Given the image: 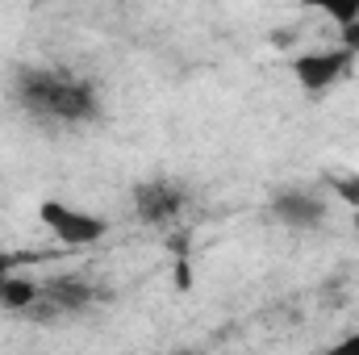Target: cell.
<instances>
[{"label": "cell", "mask_w": 359, "mask_h": 355, "mask_svg": "<svg viewBox=\"0 0 359 355\" xmlns=\"http://www.w3.org/2000/svg\"><path fill=\"white\" fill-rule=\"evenodd\" d=\"M4 272H13V255H4V251H0V276H4Z\"/></svg>", "instance_id": "8fae6325"}, {"label": "cell", "mask_w": 359, "mask_h": 355, "mask_svg": "<svg viewBox=\"0 0 359 355\" xmlns=\"http://www.w3.org/2000/svg\"><path fill=\"white\" fill-rule=\"evenodd\" d=\"M276 217H280L284 226L305 230V226H322V222H326V205H322L313 192L288 188V192H280V196H276Z\"/></svg>", "instance_id": "5b68a950"}, {"label": "cell", "mask_w": 359, "mask_h": 355, "mask_svg": "<svg viewBox=\"0 0 359 355\" xmlns=\"http://www.w3.org/2000/svg\"><path fill=\"white\" fill-rule=\"evenodd\" d=\"M13 96L38 121H59V126H84L100 113L96 88L63 67H21L13 76Z\"/></svg>", "instance_id": "6da1fadb"}, {"label": "cell", "mask_w": 359, "mask_h": 355, "mask_svg": "<svg viewBox=\"0 0 359 355\" xmlns=\"http://www.w3.org/2000/svg\"><path fill=\"white\" fill-rule=\"evenodd\" d=\"M351 63H355V51L330 46V51H305V55H297L288 63V72H292V80L305 92H330L351 72Z\"/></svg>", "instance_id": "3957f363"}, {"label": "cell", "mask_w": 359, "mask_h": 355, "mask_svg": "<svg viewBox=\"0 0 359 355\" xmlns=\"http://www.w3.org/2000/svg\"><path fill=\"white\" fill-rule=\"evenodd\" d=\"M347 347H359V330L355 335H347Z\"/></svg>", "instance_id": "7c38bea8"}, {"label": "cell", "mask_w": 359, "mask_h": 355, "mask_svg": "<svg viewBox=\"0 0 359 355\" xmlns=\"http://www.w3.org/2000/svg\"><path fill=\"white\" fill-rule=\"evenodd\" d=\"M42 297L55 301V305H63V309H80V305L92 301V288L84 284V280H55V284L42 288Z\"/></svg>", "instance_id": "52a82bcc"}, {"label": "cell", "mask_w": 359, "mask_h": 355, "mask_svg": "<svg viewBox=\"0 0 359 355\" xmlns=\"http://www.w3.org/2000/svg\"><path fill=\"white\" fill-rule=\"evenodd\" d=\"M38 217H42V226H46L63 247H92V243H100V239L109 234V222H104L100 213L76 209V205H67V201H59V196H46V201L38 205Z\"/></svg>", "instance_id": "7a4b0ae2"}, {"label": "cell", "mask_w": 359, "mask_h": 355, "mask_svg": "<svg viewBox=\"0 0 359 355\" xmlns=\"http://www.w3.org/2000/svg\"><path fill=\"white\" fill-rule=\"evenodd\" d=\"M42 301V288L34 284V280H25V276H0V305H8V309H29V305H38Z\"/></svg>", "instance_id": "8992f818"}, {"label": "cell", "mask_w": 359, "mask_h": 355, "mask_svg": "<svg viewBox=\"0 0 359 355\" xmlns=\"http://www.w3.org/2000/svg\"><path fill=\"white\" fill-rule=\"evenodd\" d=\"M188 205V192L176 180H147L134 188V209L147 226H172Z\"/></svg>", "instance_id": "277c9868"}, {"label": "cell", "mask_w": 359, "mask_h": 355, "mask_svg": "<svg viewBox=\"0 0 359 355\" xmlns=\"http://www.w3.org/2000/svg\"><path fill=\"white\" fill-rule=\"evenodd\" d=\"M334 188H339V196H343L347 205H355V209H359V172L339 176V180H334Z\"/></svg>", "instance_id": "9c48e42d"}, {"label": "cell", "mask_w": 359, "mask_h": 355, "mask_svg": "<svg viewBox=\"0 0 359 355\" xmlns=\"http://www.w3.org/2000/svg\"><path fill=\"white\" fill-rule=\"evenodd\" d=\"M343 46H347V51H355V55H359V21H351V25H343Z\"/></svg>", "instance_id": "30bf717a"}, {"label": "cell", "mask_w": 359, "mask_h": 355, "mask_svg": "<svg viewBox=\"0 0 359 355\" xmlns=\"http://www.w3.org/2000/svg\"><path fill=\"white\" fill-rule=\"evenodd\" d=\"M305 8H318V13H326L339 29L343 25H351V21H359V0H301Z\"/></svg>", "instance_id": "ba28073f"}]
</instances>
